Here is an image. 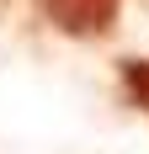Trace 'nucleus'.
Returning a JSON list of instances; mask_svg holds the SVG:
<instances>
[{
	"label": "nucleus",
	"mask_w": 149,
	"mask_h": 154,
	"mask_svg": "<svg viewBox=\"0 0 149 154\" xmlns=\"http://www.w3.org/2000/svg\"><path fill=\"white\" fill-rule=\"evenodd\" d=\"M117 5L122 0H43L48 21L69 37H106L117 21Z\"/></svg>",
	"instance_id": "nucleus-1"
},
{
	"label": "nucleus",
	"mask_w": 149,
	"mask_h": 154,
	"mask_svg": "<svg viewBox=\"0 0 149 154\" xmlns=\"http://www.w3.org/2000/svg\"><path fill=\"white\" fill-rule=\"evenodd\" d=\"M122 91H128L133 106L149 112V59H128V64H122Z\"/></svg>",
	"instance_id": "nucleus-2"
}]
</instances>
